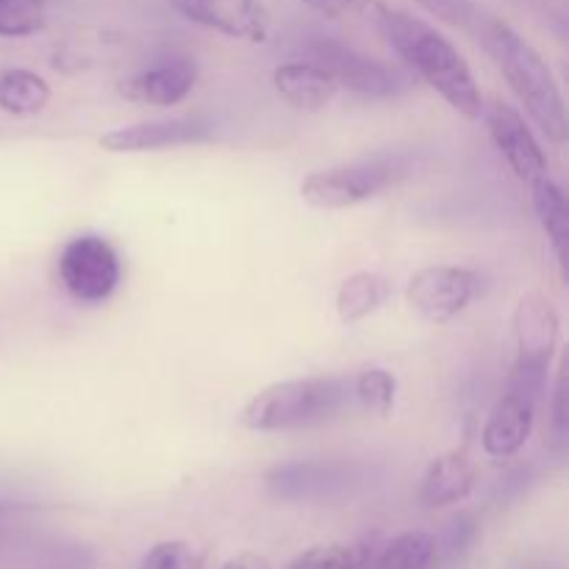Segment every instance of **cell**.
<instances>
[{
  "label": "cell",
  "mask_w": 569,
  "mask_h": 569,
  "mask_svg": "<svg viewBox=\"0 0 569 569\" xmlns=\"http://www.w3.org/2000/svg\"><path fill=\"white\" fill-rule=\"evenodd\" d=\"M370 22L378 28L389 48L433 89L448 100L450 109L459 111L467 120H481L483 94L478 89L476 76L465 56L456 50L445 33L428 26L420 17L378 0Z\"/></svg>",
  "instance_id": "1"
},
{
  "label": "cell",
  "mask_w": 569,
  "mask_h": 569,
  "mask_svg": "<svg viewBox=\"0 0 569 569\" xmlns=\"http://www.w3.org/2000/svg\"><path fill=\"white\" fill-rule=\"evenodd\" d=\"M481 42L487 53L492 56L498 70L509 81L511 92L517 94L531 120L542 128L545 137L553 144L567 142V106L561 94L559 81L548 61L542 59L531 42L520 37L509 22L498 17H487L478 26Z\"/></svg>",
  "instance_id": "2"
},
{
  "label": "cell",
  "mask_w": 569,
  "mask_h": 569,
  "mask_svg": "<svg viewBox=\"0 0 569 569\" xmlns=\"http://www.w3.org/2000/svg\"><path fill=\"white\" fill-rule=\"evenodd\" d=\"M353 400V381L342 376H306L256 392L239 411V426L256 433L303 431L333 422Z\"/></svg>",
  "instance_id": "3"
},
{
  "label": "cell",
  "mask_w": 569,
  "mask_h": 569,
  "mask_svg": "<svg viewBox=\"0 0 569 569\" xmlns=\"http://www.w3.org/2000/svg\"><path fill=\"white\" fill-rule=\"evenodd\" d=\"M406 176V167L398 159H372L359 164L331 167V170L311 172L300 183V194L309 206L322 211L353 209L387 192L389 187Z\"/></svg>",
  "instance_id": "4"
},
{
  "label": "cell",
  "mask_w": 569,
  "mask_h": 569,
  "mask_svg": "<svg viewBox=\"0 0 569 569\" xmlns=\"http://www.w3.org/2000/svg\"><path fill=\"white\" fill-rule=\"evenodd\" d=\"M59 276L78 303H103L120 287V256L103 237H76L61 250Z\"/></svg>",
  "instance_id": "5"
},
{
  "label": "cell",
  "mask_w": 569,
  "mask_h": 569,
  "mask_svg": "<svg viewBox=\"0 0 569 569\" xmlns=\"http://www.w3.org/2000/svg\"><path fill=\"white\" fill-rule=\"evenodd\" d=\"M559 315L545 295H526L515 311V337H517V365L511 378L537 383H548L550 359L559 345Z\"/></svg>",
  "instance_id": "6"
},
{
  "label": "cell",
  "mask_w": 569,
  "mask_h": 569,
  "mask_svg": "<svg viewBox=\"0 0 569 569\" xmlns=\"http://www.w3.org/2000/svg\"><path fill=\"white\" fill-rule=\"evenodd\" d=\"M481 292V278L467 267L437 264L417 272L406 287L411 309L431 326H445L459 317Z\"/></svg>",
  "instance_id": "7"
},
{
  "label": "cell",
  "mask_w": 569,
  "mask_h": 569,
  "mask_svg": "<svg viewBox=\"0 0 569 569\" xmlns=\"http://www.w3.org/2000/svg\"><path fill=\"white\" fill-rule=\"evenodd\" d=\"M306 50L311 64L322 67L337 81V87H348L370 98H392L400 92L398 72L337 39L317 37Z\"/></svg>",
  "instance_id": "8"
},
{
  "label": "cell",
  "mask_w": 569,
  "mask_h": 569,
  "mask_svg": "<svg viewBox=\"0 0 569 569\" xmlns=\"http://www.w3.org/2000/svg\"><path fill=\"white\" fill-rule=\"evenodd\" d=\"M483 120H487V131L492 137L495 148L506 159L520 181L531 183L537 178L548 176V156H545L542 144L533 137L528 122L522 120L520 111L515 106L503 103V100H492L483 103Z\"/></svg>",
  "instance_id": "9"
},
{
  "label": "cell",
  "mask_w": 569,
  "mask_h": 569,
  "mask_svg": "<svg viewBox=\"0 0 569 569\" xmlns=\"http://www.w3.org/2000/svg\"><path fill=\"white\" fill-rule=\"evenodd\" d=\"M189 22L244 42H264L270 17L261 0H167Z\"/></svg>",
  "instance_id": "10"
},
{
  "label": "cell",
  "mask_w": 569,
  "mask_h": 569,
  "mask_svg": "<svg viewBox=\"0 0 569 569\" xmlns=\"http://www.w3.org/2000/svg\"><path fill=\"white\" fill-rule=\"evenodd\" d=\"M537 395L509 383L503 398L495 403L487 426H483V450L495 456V459H511V456L520 453L528 439H531L533 420H537Z\"/></svg>",
  "instance_id": "11"
},
{
  "label": "cell",
  "mask_w": 569,
  "mask_h": 569,
  "mask_svg": "<svg viewBox=\"0 0 569 569\" xmlns=\"http://www.w3.org/2000/svg\"><path fill=\"white\" fill-rule=\"evenodd\" d=\"M206 139H211L209 122L194 120V117L192 120L176 117V120H150L114 128L100 137V144L109 153H144V150L181 148V144L206 142Z\"/></svg>",
  "instance_id": "12"
},
{
  "label": "cell",
  "mask_w": 569,
  "mask_h": 569,
  "mask_svg": "<svg viewBox=\"0 0 569 569\" xmlns=\"http://www.w3.org/2000/svg\"><path fill=\"white\" fill-rule=\"evenodd\" d=\"M198 83V67L189 59H172L159 67L139 72V76L120 81L117 92L133 103L148 106H178L189 98Z\"/></svg>",
  "instance_id": "13"
},
{
  "label": "cell",
  "mask_w": 569,
  "mask_h": 569,
  "mask_svg": "<svg viewBox=\"0 0 569 569\" xmlns=\"http://www.w3.org/2000/svg\"><path fill=\"white\" fill-rule=\"evenodd\" d=\"M476 489V465L465 450H450L431 461L420 487V503L426 509H445L461 503Z\"/></svg>",
  "instance_id": "14"
},
{
  "label": "cell",
  "mask_w": 569,
  "mask_h": 569,
  "mask_svg": "<svg viewBox=\"0 0 569 569\" xmlns=\"http://www.w3.org/2000/svg\"><path fill=\"white\" fill-rule=\"evenodd\" d=\"M348 483L342 467L315 465V461H295V465L276 467L267 476V489L281 500H315L328 498L333 489Z\"/></svg>",
  "instance_id": "15"
},
{
  "label": "cell",
  "mask_w": 569,
  "mask_h": 569,
  "mask_svg": "<svg viewBox=\"0 0 569 569\" xmlns=\"http://www.w3.org/2000/svg\"><path fill=\"white\" fill-rule=\"evenodd\" d=\"M272 83H276L278 94L300 111H322L339 92L337 81L311 61L281 64L272 72Z\"/></svg>",
  "instance_id": "16"
},
{
  "label": "cell",
  "mask_w": 569,
  "mask_h": 569,
  "mask_svg": "<svg viewBox=\"0 0 569 569\" xmlns=\"http://www.w3.org/2000/svg\"><path fill=\"white\" fill-rule=\"evenodd\" d=\"M528 187H531V200H533V211H537L539 217V226H542L545 237L550 239V248H553L556 261H559L561 276L567 278L569 206H567L565 189H561L550 176L537 178V181H531Z\"/></svg>",
  "instance_id": "17"
},
{
  "label": "cell",
  "mask_w": 569,
  "mask_h": 569,
  "mask_svg": "<svg viewBox=\"0 0 569 569\" xmlns=\"http://www.w3.org/2000/svg\"><path fill=\"white\" fill-rule=\"evenodd\" d=\"M50 83L22 67L0 70V109L11 117H37L48 109Z\"/></svg>",
  "instance_id": "18"
},
{
  "label": "cell",
  "mask_w": 569,
  "mask_h": 569,
  "mask_svg": "<svg viewBox=\"0 0 569 569\" xmlns=\"http://www.w3.org/2000/svg\"><path fill=\"white\" fill-rule=\"evenodd\" d=\"M389 287L376 272H353L337 289V315L342 322H361L376 315L387 300Z\"/></svg>",
  "instance_id": "19"
},
{
  "label": "cell",
  "mask_w": 569,
  "mask_h": 569,
  "mask_svg": "<svg viewBox=\"0 0 569 569\" xmlns=\"http://www.w3.org/2000/svg\"><path fill=\"white\" fill-rule=\"evenodd\" d=\"M437 561V539L426 531H406L389 542L378 569H431Z\"/></svg>",
  "instance_id": "20"
},
{
  "label": "cell",
  "mask_w": 569,
  "mask_h": 569,
  "mask_svg": "<svg viewBox=\"0 0 569 569\" xmlns=\"http://www.w3.org/2000/svg\"><path fill=\"white\" fill-rule=\"evenodd\" d=\"M398 381L383 367H367L353 378V400L372 417H389L395 409Z\"/></svg>",
  "instance_id": "21"
},
{
  "label": "cell",
  "mask_w": 569,
  "mask_h": 569,
  "mask_svg": "<svg viewBox=\"0 0 569 569\" xmlns=\"http://www.w3.org/2000/svg\"><path fill=\"white\" fill-rule=\"evenodd\" d=\"M367 561L365 545H317L303 550L289 569H361Z\"/></svg>",
  "instance_id": "22"
},
{
  "label": "cell",
  "mask_w": 569,
  "mask_h": 569,
  "mask_svg": "<svg viewBox=\"0 0 569 569\" xmlns=\"http://www.w3.org/2000/svg\"><path fill=\"white\" fill-rule=\"evenodd\" d=\"M44 28V0H0V37H33Z\"/></svg>",
  "instance_id": "23"
},
{
  "label": "cell",
  "mask_w": 569,
  "mask_h": 569,
  "mask_svg": "<svg viewBox=\"0 0 569 569\" xmlns=\"http://www.w3.org/2000/svg\"><path fill=\"white\" fill-rule=\"evenodd\" d=\"M206 553L192 542H159L142 559V569H203Z\"/></svg>",
  "instance_id": "24"
},
{
  "label": "cell",
  "mask_w": 569,
  "mask_h": 569,
  "mask_svg": "<svg viewBox=\"0 0 569 569\" xmlns=\"http://www.w3.org/2000/svg\"><path fill=\"white\" fill-rule=\"evenodd\" d=\"M476 539H478V522L472 520V515L453 517V520L448 522V528H445V537L437 539V556L445 553L448 559H456V556L467 553V548H472Z\"/></svg>",
  "instance_id": "25"
},
{
  "label": "cell",
  "mask_w": 569,
  "mask_h": 569,
  "mask_svg": "<svg viewBox=\"0 0 569 569\" xmlns=\"http://www.w3.org/2000/svg\"><path fill=\"white\" fill-rule=\"evenodd\" d=\"M426 11L439 17L442 22L456 28H470L478 20V11L472 0H417Z\"/></svg>",
  "instance_id": "26"
},
{
  "label": "cell",
  "mask_w": 569,
  "mask_h": 569,
  "mask_svg": "<svg viewBox=\"0 0 569 569\" xmlns=\"http://www.w3.org/2000/svg\"><path fill=\"white\" fill-rule=\"evenodd\" d=\"M303 3L326 17H367L370 20L378 0H303Z\"/></svg>",
  "instance_id": "27"
},
{
  "label": "cell",
  "mask_w": 569,
  "mask_h": 569,
  "mask_svg": "<svg viewBox=\"0 0 569 569\" xmlns=\"http://www.w3.org/2000/svg\"><path fill=\"white\" fill-rule=\"evenodd\" d=\"M553 426L559 439L567 433V365L561 361L559 378H556V392H553Z\"/></svg>",
  "instance_id": "28"
},
{
  "label": "cell",
  "mask_w": 569,
  "mask_h": 569,
  "mask_svg": "<svg viewBox=\"0 0 569 569\" xmlns=\"http://www.w3.org/2000/svg\"><path fill=\"white\" fill-rule=\"evenodd\" d=\"M222 569H272V565L259 553H239L231 561H226Z\"/></svg>",
  "instance_id": "29"
}]
</instances>
